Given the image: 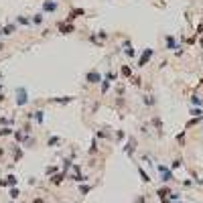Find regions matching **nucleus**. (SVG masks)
Instances as JSON below:
<instances>
[{"mask_svg":"<svg viewBox=\"0 0 203 203\" xmlns=\"http://www.w3.org/2000/svg\"><path fill=\"white\" fill-rule=\"evenodd\" d=\"M57 31H59L61 35H71L75 31V27H73V22H65V20H59L57 22Z\"/></svg>","mask_w":203,"mask_h":203,"instance_id":"4","label":"nucleus"},{"mask_svg":"<svg viewBox=\"0 0 203 203\" xmlns=\"http://www.w3.org/2000/svg\"><path fill=\"white\" fill-rule=\"evenodd\" d=\"M199 45H201V49H203V35H201V41H199Z\"/></svg>","mask_w":203,"mask_h":203,"instance_id":"46","label":"nucleus"},{"mask_svg":"<svg viewBox=\"0 0 203 203\" xmlns=\"http://www.w3.org/2000/svg\"><path fill=\"white\" fill-rule=\"evenodd\" d=\"M156 169H158V173H161V181L165 183V185H167V183H171L173 179H175V177H173V171H171L169 167H165V165H158Z\"/></svg>","mask_w":203,"mask_h":203,"instance_id":"3","label":"nucleus"},{"mask_svg":"<svg viewBox=\"0 0 203 203\" xmlns=\"http://www.w3.org/2000/svg\"><path fill=\"white\" fill-rule=\"evenodd\" d=\"M120 73H122V77L130 79V77H132V67H130V65H122V67H120Z\"/></svg>","mask_w":203,"mask_h":203,"instance_id":"14","label":"nucleus"},{"mask_svg":"<svg viewBox=\"0 0 203 203\" xmlns=\"http://www.w3.org/2000/svg\"><path fill=\"white\" fill-rule=\"evenodd\" d=\"M181 165H183V158H175V161H173V165H171V171L179 169V167H181Z\"/></svg>","mask_w":203,"mask_h":203,"instance_id":"32","label":"nucleus"},{"mask_svg":"<svg viewBox=\"0 0 203 203\" xmlns=\"http://www.w3.org/2000/svg\"><path fill=\"white\" fill-rule=\"evenodd\" d=\"M169 193H171V187H167V185L156 191V195H158V199H161L162 203H169V199H167V195H169Z\"/></svg>","mask_w":203,"mask_h":203,"instance_id":"10","label":"nucleus"},{"mask_svg":"<svg viewBox=\"0 0 203 203\" xmlns=\"http://www.w3.org/2000/svg\"><path fill=\"white\" fill-rule=\"evenodd\" d=\"M2 155H4V148H2V146H0V158H2Z\"/></svg>","mask_w":203,"mask_h":203,"instance_id":"45","label":"nucleus"},{"mask_svg":"<svg viewBox=\"0 0 203 203\" xmlns=\"http://www.w3.org/2000/svg\"><path fill=\"white\" fill-rule=\"evenodd\" d=\"M165 47L169 49V51H173V49H181V47H179V43H177V39L173 37V35H167V37H165Z\"/></svg>","mask_w":203,"mask_h":203,"instance_id":"8","label":"nucleus"},{"mask_svg":"<svg viewBox=\"0 0 203 203\" xmlns=\"http://www.w3.org/2000/svg\"><path fill=\"white\" fill-rule=\"evenodd\" d=\"M16 22H18V25H25V27H27V25H31V18H27V16H16Z\"/></svg>","mask_w":203,"mask_h":203,"instance_id":"27","label":"nucleus"},{"mask_svg":"<svg viewBox=\"0 0 203 203\" xmlns=\"http://www.w3.org/2000/svg\"><path fill=\"white\" fill-rule=\"evenodd\" d=\"M73 102V95H63V98H49V104H71Z\"/></svg>","mask_w":203,"mask_h":203,"instance_id":"9","label":"nucleus"},{"mask_svg":"<svg viewBox=\"0 0 203 203\" xmlns=\"http://www.w3.org/2000/svg\"><path fill=\"white\" fill-rule=\"evenodd\" d=\"M20 195V189H16V187H12V189H10V197H12V199H16V197Z\"/></svg>","mask_w":203,"mask_h":203,"instance_id":"35","label":"nucleus"},{"mask_svg":"<svg viewBox=\"0 0 203 203\" xmlns=\"http://www.w3.org/2000/svg\"><path fill=\"white\" fill-rule=\"evenodd\" d=\"M98 39H108V33H106V31H100V33H98Z\"/></svg>","mask_w":203,"mask_h":203,"instance_id":"38","label":"nucleus"},{"mask_svg":"<svg viewBox=\"0 0 203 203\" xmlns=\"http://www.w3.org/2000/svg\"><path fill=\"white\" fill-rule=\"evenodd\" d=\"M124 136H126V134H124L122 130H118V132H116V138H118V140H124Z\"/></svg>","mask_w":203,"mask_h":203,"instance_id":"40","label":"nucleus"},{"mask_svg":"<svg viewBox=\"0 0 203 203\" xmlns=\"http://www.w3.org/2000/svg\"><path fill=\"white\" fill-rule=\"evenodd\" d=\"M152 55H155V49H144L140 55V59H138V67H144L150 59H152Z\"/></svg>","mask_w":203,"mask_h":203,"instance_id":"5","label":"nucleus"},{"mask_svg":"<svg viewBox=\"0 0 203 203\" xmlns=\"http://www.w3.org/2000/svg\"><path fill=\"white\" fill-rule=\"evenodd\" d=\"M124 55H126V57H134L136 55V51L132 49V45H130V47H124Z\"/></svg>","mask_w":203,"mask_h":203,"instance_id":"30","label":"nucleus"},{"mask_svg":"<svg viewBox=\"0 0 203 203\" xmlns=\"http://www.w3.org/2000/svg\"><path fill=\"white\" fill-rule=\"evenodd\" d=\"M98 152V138L92 140V146H89V155H95Z\"/></svg>","mask_w":203,"mask_h":203,"instance_id":"28","label":"nucleus"},{"mask_svg":"<svg viewBox=\"0 0 203 203\" xmlns=\"http://www.w3.org/2000/svg\"><path fill=\"white\" fill-rule=\"evenodd\" d=\"M95 138H108V134H106V132H102V130H98V134H95Z\"/></svg>","mask_w":203,"mask_h":203,"instance_id":"39","label":"nucleus"},{"mask_svg":"<svg viewBox=\"0 0 203 203\" xmlns=\"http://www.w3.org/2000/svg\"><path fill=\"white\" fill-rule=\"evenodd\" d=\"M59 142H61V138H59V136H51V138L47 140V146H57Z\"/></svg>","mask_w":203,"mask_h":203,"instance_id":"23","label":"nucleus"},{"mask_svg":"<svg viewBox=\"0 0 203 203\" xmlns=\"http://www.w3.org/2000/svg\"><path fill=\"white\" fill-rule=\"evenodd\" d=\"M130 81L134 83L136 88H140V85H142V79H140V77H138V75H132V77H130Z\"/></svg>","mask_w":203,"mask_h":203,"instance_id":"31","label":"nucleus"},{"mask_svg":"<svg viewBox=\"0 0 203 203\" xmlns=\"http://www.w3.org/2000/svg\"><path fill=\"white\" fill-rule=\"evenodd\" d=\"M152 126L156 128V132H158V134H162V120L158 118V116H155V118H152Z\"/></svg>","mask_w":203,"mask_h":203,"instance_id":"15","label":"nucleus"},{"mask_svg":"<svg viewBox=\"0 0 203 203\" xmlns=\"http://www.w3.org/2000/svg\"><path fill=\"white\" fill-rule=\"evenodd\" d=\"M0 37H2V31H0Z\"/></svg>","mask_w":203,"mask_h":203,"instance_id":"49","label":"nucleus"},{"mask_svg":"<svg viewBox=\"0 0 203 203\" xmlns=\"http://www.w3.org/2000/svg\"><path fill=\"white\" fill-rule=\"evenodd\" d=\"M0 124H4V126H8V124H10V120H8V118H0Z\"/></svg>","mask_w":203,"mask_h":203,"instance_id":"41","label":"nucleus"},{"mask_svg":"<svg viewBox=\"0 0 203 203\" xmlns=\"http://www.w3.org/2000/svg\"><path fill=\"white\" fill-rule=\"evenodd\" d=\"M104 79H108V81H116V79H118V73H114L112 69H108V71H106V75H104Z\"/></svg>","mask_w":203,"mask_h":203,"instance_id":"20","label":"nucleus"},{"mask_svg":"<svg viewBox=\"0 0 203 203\" xmlns=\"http://www.w3.org/2000/svg\"><path fill=\"white\" fill-rule=\"evenodd\" d=\"M189 114H191V116H195V118H203V110H201V108H191Z\"/></svg>","mask_w":203,"mask_h":203,"instance_id":"25","label":"nucleus"},{"mask_svg":"<svg viewBox=\"0 0 203 203\" xmlns=\"http://www.w3.org/2000/svg\"><path fill=\"white\" fill-rule=\"evenodd\" d=\"M185 132H187V130H183L181 134H177V142H179L181 146H183V144H185Z\"/></svg>","mask_w":203,"mask_h":203,"instance_id":"33","label":"nucleus"},{"mask_svg":"<svg viewBox=\"0 0 203 203\" xmlns=\"http://www.w3.org/2000/svg\"><path fill=\"white\" fill-rule=\"evenodd\" d=\"M142 104H144V106H148V108H152V106H155V104H156V100H155V95H150V94H146V95H144V98H142Z\"/></svg>","mask_w":203,"mask_h":203,"instance_id":"13","label":"nucleus"},{"mask_svg":"<svg viewBox=\"0 0 203 203\" xmlns=\"http://www.w3.org/2000/svg\"><path fill=\"white\" fill-rule=\"evenodd\" d=\"M92 189H94L92 185H83V183H81V185H79V193H81V197H85Z\"/></svg>","mask_w":203,"mask_h":203,"instance_id":"19","label":"nucleus"},{"mask_svg":"<svg viewBox=\"0 0 203 203\" xmlns=\"http://www.w3.org/2000/svg\"><path fill=\"white\" fill-rule=\"evenodd\" d=\"M12 134V128L10 126H4V128H0V136H10Z\"/></svg>","mask_w":203,"mask_h":203,"instance_id":"29","label":"nucleus"},{"mask_svg":"<svg viewBox=\"0 0 203 203\" xmlns=\"http://www.w3.org/2000/svg\"><path fill=\"white\" fill-rule=\"evenodd\" d=\"M201 120H203V118H195V116H193V120H189V122H187V126H185V130H189L191 126H197V124H199Z\"/></svg>","mask_w":203,"mask_h":203,"instance_id":"24","label":"nucleus"},{"mask_svg":"<svg viewBox=\"0 0 203 203\" xmlns=\"http://www.w3.org/2000/svg\"><path fill=\"white\" fill-rule=\"evenodd\" d=\"M104 79V75L100 73V69H89L88 73H85V81H88L89 85H94V83H102Z\"/></svg>","mask_w":203,"mask_h":203,"instance_id":"2","label":"nucleus"},{"mask_svg":"<svg viewBox=\"0 0 203 203\" xmlns=\"http://www.w3.org/2000/svg\"><path fill=\"white\" fill-rule=\"evenodd\" d=\"M110 83H112V81H108V79H102V89H100V94H102V95H106V94H108Z\"/></svg>","mask_w":203,"mask_h":203,"instance_id":"18","label":"nucleus"},{"mask_svg":"<svg viewBox=\"0 0 203 203\" xmlns=\"http://www.w3.org/2000/svg\"><path fill=\"white\" fill-rule=\"evenodd\" d=\"M89 41H92V43H94V45H95V47H104V43H102V41L100 39H98V35H89Z\"/></svg>","mask_w":203,"mask_h":203,"instance_id":"21","label":"nucleus"},{"mask_svg":"<svg viewBox=\"0 0 203 203\" xmlns=\"http://www.w3.org/2000/svg\"><path fill=\"white\" fill-rule=\"evenodd\" d=\"M43 20H45V14L43 12H37L31 16V25H35V27H39V25H43Z\"/></svg>","mask_w":203,"mask_h":203,"instance_id":"12","label":"nucleus"},{"mask_svg":"<svg viewBox=\"0 0 203 203\" xmlns=\"http://www.w3.org/2000/svg\"><path fill=\"white\" fill-rule=\"evenodd\" d=\"M0 31H2V35H6L8 37V35H12L14 31H16V25H6V27H2Z\"/></svg>","mask_w":203,"mask_h":203,"instance_id":"16","label":"nucleus"},{"mask_svg":"<svg viewBox=\"0 0 203 203\" xmlns=\"http://www.w3.org/2000/svg\"><path fill=\"white\" fill-rule=\"evenodd\" d=\"M195 35H203V25H199V27H197V33Z\"/></svg>","mask_w":203,"mask_h":203,"instance_id":"42","label":"nucleus"},{"mask_svg":"<svg viewBox=\"0 0 203 203\" xmlns=\"http://www.w3.org/2000/svg\"><path fill=\"white\" fill-rule=\"evenodd\" d=\"M57 167H47V171H45V173H47V175H51V173H57Z\"/></svg>","mask_w":203,"mask_h":203,"instance_id":"37","label":"nucleus"},{"mask_svg":"<svg viewBox=\"0 0 203 203\" xmlns=\"http://www.w3.org/2000/svg\"><path fill=\"white\" fill-rule=\"evenodd\" d=\"M28 104V92L25 85H18L16 88V106L18 108H22V106H27Z\"/></svg>","mask_w":203,"mask_h":203,"instance_id":"1","label":"nucleus"},{"mask_svg":"<svg viewBox=\"0 0 203 203\" xmlns=\"http://www.w3.org/2000/svg\"><path fill=\"white\" fill-rule=\"evenodd\" d=\"M2 49H4V43H0V51H2Z\"/></svg>","mask_w":203,"mask_h":203,"instance_id":"47","label":"nucleus"},{"mask_svg":"<svg viewBox=\"0 0 203 203\" xmlns=\"http://www.w3.org/2000/svg\"><path fill=\"white\" fill-rule=\"evenodd\" d=\"M191 104H193L195 108H201V106H203V100L199 98V95H193V98H191Z\"/></svg>","mask_w":203,"mask_h":203,"instance_id":"22","label":"nucleus"},{"mask_svg":"<svg viewBox=\"0 0 203 203\" xmlns=\"http://www.w3.org/2000/svg\"><path fill=\"white\" fill-rule=\"evenodd\" d=\"M0 92H2V83H0Z\"/></svg>","mask_w":203,"mask_h":203,"instance_id":"48","label":"nucleus"},{"mask_svg":"<svg viewBox=\"0 0 203 203\" xmlns=\"http://www.w3.org/2000/svg\"><path fill=\"white\" fill-rule=\"evenodd\" d=\"M134 203H144V197H142V195H140V197H138V199H136V201H134Z\"/></svg>","mask_w":203,"mask_h":203,"instance_id":"44","label":"nucleus"},{"mask_svg":"<svg viewBox=\"0 0 203 203\" xmlns=\"http://www.w3.org/2000/svg\"><path fill=\"white\" fill-rule=\"evenodd\" d=\"M57 0H43V12H57Z\"/></svg>","mask_w":203,"mask_h":203,"instance_id":"7","label":"nucleus"},{"mask_svg":"<svg viewBox=\"0 0 203 203\" xmlns=\"http://www.w3.org/2000/svg\"><path fill=\"white\" fill-rule=\"evenodd\" d=\"M33 203H45V199H43V197H37V199H35Z\"/></svg>","mask_w":203,"mask_h":203,"instance_id":"43","label":"nucleus"},{"mask_svg":"<svg viewBox=\"0 0 203 203\" xmlns=\"http://www.w3.org/2000/svg\"><path fill=\"white\" fill-rule=\"evenodd\" d=\"M63 177H65V173H59V175H55L53 179H51V183H53V185H59V183L63 181Z\"/></svg>","mask_w":203,"mask_h":203,"instance_id":"26","label":"nucleus"},{"mask_svg":"<svg viewBox=\"0 0 203 203\" xmlns=\"http://www.w3.org/2000/svg\"><path fill=\"white\" fill-rule=\"evenodd\" d=\"M12 134H14V138H16L18 142H25V138H27V136L22 134V132H12Z\"/></svg>","mask_w":203,"mask_h":203,"instance_id":"34","label":"nucleus"},{"mask_svg":"<svg viewBox=\"0 0 203 203\" xmlns=\"http://www.w3.org/2000/svg\"><path fill=\"white\" fill-rule=\"evenodd\" d=\"M138 175H140V179H142V183H150V177H148V173L142 169V167H138Z\"/></svg>","mask_w":203,"mask_h":203,"instance_id":"17","label":"nucleus"},{"mask_svg":"<svg viewBox=\"0 0 203 203\" xmlns=\"http://www.w3.org/2000/svg\"><path fill=\"white\" fill-rule=\"evenodd\" d=\"M20 158H22V150L14 148V161H20Z\"/></svg>","mask_w":203,"mask_h":203,"instance_id":"36","label":"nucleus"},{"mask_svg":"<svg viewBox=\"0 0 203 203\" xmlns=\"http://www.w3.org/2000/svg\"><path fill=\"white\" fill-rule=\"evenodd\" d=\"M134 150H136V138H128L126 146H124V152L132 156V152H134Z\"/></svg>","mask_w":203,"mask_h":203,"instance_id":"11","label":"nucleus"},{"mask_svg":"<svg viewBox=\"0 0 203 203\" xmlns=\"http://www.w3.org/2000/svg\"><path fill=\"white\" fill-rule=\"evenodd\" d=\"M85 14H88V12H85V8H73V10L65 16V22H73L77 16H85Z\"/></svg>","mask_w":203,"mask_h":203,"instance_id":"6","label":"nucleus"}]
</instances>
